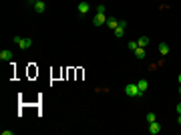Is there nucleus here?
<instances>
[{"mask_svg":"<svg viewBox=\"0 0 181 135\" xmlns=\"http://www.w3.org/2000/svg\"><path fill=\"white\" fill-rule=\"evenodd\" d=\"M159 53H161V55H163V57H167V55H169V44H165V42H161V44H159Z\"/></svg>","mask_w":181,"mask_h":135,"instance_id":"9b49d317","label":"nucleus"},{"mask_svg":"<svg viewBox=\"0 0 181 135\" xmlns=\"http://www.w3.org/2000/svg\"><path fill=\"white\" fill-rule=\"evenodd\" d=\"M177 123H179V125H181V115H179V117H177Z\"/></svg>","mask_w":181,"mask_h":135,"instance_id":"6ab92c4d","label":"nucleus"},{"mask_svg":"<svg viewBox=\"0 0 181 135\" xmlns=\"http://www.w3.org/2000/svg\"><path fill=\"white\" fill-rule=\"evenodd\" d=\"M175 111H177V113L181 115V101H179V103H177V105H175Z\"/></svg>","mask_w":181,"mask_h":135,"instance_id":"f3484780","label":"nucleus"},{"mask_svg":"<svg viewBox=\"0 0 181 135\" xmlns=\"http://www.w3.org/2000/svg\"><path fill=\"white\" fill-rule=\"evenodd\" d=\"M28 2H30V4H34V2H40V0H28Z\"/></svg>","mask_w":181,"mask_h":135,"instance_id":"a211bd4d","label":"nucleus"},{"mask_svg":"<svg viewBox=\"0 0 181 135\" xmlns=\"http://www.w3.org/2000/svg\"><path fill=\"white\" fill-rule=\"evenodd\" d=\"M107 24H109L111 30H115V28L119 26V20H117V18H109V20H107Z\"/></svg>","mask_w":181,"mask_h":135,"instance_id":"f8f14e48","label":"nucleus"},{"mask_svg":"<svg viewBox=\"0 0 181 135\" xmlns=\"http://www.w3.org/2000/svg\"><path fill=\"white\" fill-rule=\"evenodd\" d=\"M179 97H181V85H179Z\"/></svg>","mask_w":181,"mask_h":135,"instance_id":"aec40b11","label":"nucleus"},{"mask_svg":"<svg viewBox=\"0 0 181 135\" xmlns=\"http://www.w3.org/2000/svg\"><path fill=\"white\" fill-rule=\"evenodd\" d=\"M76 10H79V14H83V16H84V14L91 10V6H88V2H80V4L76 6Z\"/></svg>","mask_w":181,"mask_h":135,"instance_id":"0eeeda50","label":"nucleus"},{"mask_svg":"<svg viewBox=\"0 0 181 135\" xmlns=\"http://www.w3.org/2000/svg\"><path fill=\"white\" fill-rule=\"evenodd\" d=\"M133 55H135V59L143 61V59H145V49H143V47H137V49L133 51Z\"/></svg>","mask_w":181,"mask_h":135,"instance_id":"6e6552de","label":"nucleus"},{"mask_svg":"<svg viewBox=\"0 0 181 135\" xmlns=\"http://www.w3.org/2000/svg\"><path fill=\"white\" fill-rule=\"evenodd\" d=\"M179 85H181V75H179Z\"/></svg>","mask_w":181,"mask_h":135,"instance_id":"412c9836","label":"nucleus"},{"mask_svg":"<svg viewBox=\"0 0 181 135\" xmlns=\"http://www.w3.org/2000/svg\"><path fill=\"white\" fill-rule=\"evenodd\" d=\"M14 59V53L8 51V49H4V51H0V61H12Z\"/></svg>","mask_w":181,"mask_h":135,"instance_id":"39448f33","label":"nucleus"},{"mask_svg":"<svg viewBox=\"0 0 181 135\" xmlns=\"http://www.w3.org/2000/svg\"><path fill=\"white\" fill-rule=\"evenodd\" d=\"M14 44L22 51H28L32 49V38H22V36H14Z\"/></svg>","mask_w":181,"mask_h":135,"instance_id":"f257e3e1","label":"nucleus"},{"mask_svg":"<svg viewBox=\"0 0 181 135\" xmlns=\"http://www.w3.org/2000/svg\"><path fill=\"white\" fill-rule=\"evenodd\" d=\"M153 121H157L155 113H147V123H153Z\"/></svg>","mask_w":181,"mask_h":135,"instance_id":"2eb2a0df","label":"nucleus"},{"mask_svg":"<svg viewBox=\"0 0 181 135\" xmlns=\"http://www.w3.org/2000/svg\"><path fill=\"white\" fill-rule=\"evenodd\" d=\"M159 131H161V125H159V123H157V121L149 123V133H151V135H157V133H159Z\"/></svg>","mask_w":181,"mask_h":135,"instance_id":"423d86ee","label":"nucleus"},{"mask_svg":"<svg viewBox=\"0 0 181 135\" xmlns=\"http://www.w3.org/2000/svg\"><path fill=\"white\" fill-rule=\"evenodd\" d=\"M125 95L127 97H141V91H139V87H137V83L125 85Z\"/></svg>","mask_w":181,"mask_h":135,"instance_id":"f03ea898","label":"nucleus"},{"mask_svg":"<svg viewBox=\"0 0 181 135\" xmlns=\"http://www.w3.org/2000/svg\"><path fill=\"white\" fill-rule=\"evenodd\" d=\"M32 6H34V10H36L38 14H42V12H44V10H47V4H44L42 0H40V2H34Z\"/></svg>","mask_w":181,"mask_h":135,"instance_id":"1a4fd4ad","label":"nucleus"},{"mask_svg":"<svg viewBox=\"0 0 181 135\" xmlns=\"http://www.w3.org/2000/svg\"><path fill=\"white\" fill-rule=\"evenodd\" d=\"M125 28H127V20H119V26L113 30L115 36H117V38H123V36H125Z\"/></svg>","mask_w":181,"mask_h":135,"instance_id":"7ed1b4c3","label":"nucleus"},{"mask_svg":"<svg viewBox=\"0 0 181 135\" xmlns=\"http://www.w3.org/2000/svg\"><path fill=\"white\" fill-rule=\"evenodd\" d=\"M137 47H139V44H137V40H129V44H127V49H129V51H135Z\"/></svg>","mask_w":181,"mask_h":135,"instance_id":"4468645a","label":"nucleus"},{"mask_svg":"<svg viewBox=\"0 0 181 135\" xmlns=\"http://www.w3.org/2000/svg\"><path fill=\"white\" fill-rule=\"evenodd\" d=\"M137 87H139V91H141V95H143V93H145V91H147V87H149V85H147V81H145V79H141V81H139V83H137Z\"/></svg>","mask_w":181,"mask_h":135,"instance_id":"9d476101","label":"nucleus"},{"mask_svg":"<svg viewBox=\"0 0 181 135\" xmlns=\"http://www.w3.org/2000/svg\"><path fill=\"white\" fill-rule=\"evenodd\" d=\"M97 12H105V4H99L97 6Z\"/></svg>","mask_w":181,"mask_h":135,"instance_id":"dca6fc26","label":"nucleus"},{"mask_svg":"<svg viewBox=\"0 0 181 135\" xmlns=\"http://www.w3.org/2000/svg\"><path fill=\"white\" fill-rule=\"evenodd\" d=\"M105 22H107L105 12H97V14H95V18H93V24H95V26H103Z\"/></svg>","mask_w":181,"mask_h":135,"instance_id":"20e7f679","label":"nucleus"},{"mask_svg":"<svg viewBox=\"0 0 181 135\" xmlns=\"http://www.w3.org/2000/svg\"><path fill=\"white\" fill-rule=\"evenodd\" d=\"M137 44H139V47H147V44H149V38L147 36H139V40H137Z\"/></svg>","mask_w":181,"mask_h":135,"instance_id":"ddd939ff","label":"nucleus"}]
</instances>
